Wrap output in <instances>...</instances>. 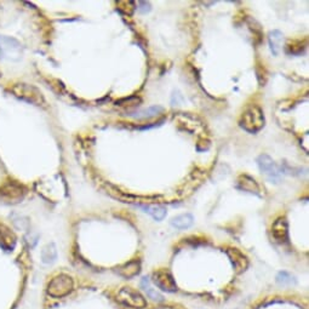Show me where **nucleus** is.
<instances>
[{
    "label": "nucleus",
    "instance_id": "6",
    "mask_svg": "<svg viewBox=\"0 0 309 309\" xmlns=\"http://www.w3.org/2000/svg\"><path fill=\"white\" fill-rule=\"evenodd\" d=\"M117 299L120 303L133 308H145L147 304L145 297L139 291L131 289V287H123L118 292Z\"/></svg>",
    "mask_w": 309,
    "mask_h": 309
},
{
    "label": "nucleus",
    "instance_id": "14",
    "mask_svg": "<svg viewBox=\"0 0 309 309\" xmlns=\"http://www.w3.org/2000/svg\"><path fill=\"white\" fill-rule=\"evenodd\" d=\"M164 112V108L161 106H152L148 107L146 109H141V111L130 113L128 117L135 118V119H151L157 117V115L161 114Z\"/></svg>",
    "mask_w": 309,
    "mask_h": 309
},
{
    "label": "nucleus",
    "instance_id": "2",
    "mask_svg": "<svg viewBox=\"0 0 309 309\" xmlns=\"http://www.w3.org/2000/svg\"><path fill=\"white\" fill-rule=\"evenodd\" d=\"M10 93L17 97L18 100L30 103L34 106H42L45 103V99L42 93L34 85L26 84V82H17L9 87Z\"/></svg>",
    "mask_w": 309,
    "mask_h": 309
},
{
    "label": "nucleus",
    "instance_id": "10",
    "mask_svg": "<svg viewBox=\"0 0 309 309\" xmlns=\"http://www.w3.org/2000/svg\"><path fill=\"white\" fill-rule=\"evenodd\" d=\"M227 253L237 273H241V272L245 271L247 266H249V261H247L246 256L241 251L238 249H229Z\"/></svg>",
    "mask_w": 309,
    "mask_h": 309
},
{
    "label": "nucleus",
    "instance_id": "12",
    "mask_svg": "<svg viewBox=\"0 0 309 309\" xmlns=\"http://www.w3.org/2000/svg\"><path fill=\"white\" fill-rule=\"evenodd\" d=\"M238 188H240L241 191L251 193V194H259V186L256 182L255 179L249 175H240L238 179Z\"/></svg>",
    "mask_w": 309,
    "mask_h": 309
},
{
    "label": "nucleus",
    "instance_id": "1",
    "mask_svg": "<svg viewBox=\"0 0 309 309\" xmlns=\"http://www.w3.org/2000/svg\"><path fill=\"white\" fill-rule=\"evenodd\" d=\"M266 119L263 111L258 106L251 105L243 112L239 119V125L241 128L249 134H257L264 126Z\"/></svg>",
    "mask_w": 309,
    "mask_h": 309
},
{
    "label": "nucleus",
    "instance_id": "20",
    "mask_svg": "<svg viewBox=\"0 0 309 309\" xmlns=\"http://www.w3.org/2000/svg\"><path fill=\"white\" fill-rule=\"evenodd\" d=\"M141 103V100L139 99V97L136 96H133V97H128V99H123L120 101H118L117 102V106H120V107H136L139 106Z\"/></svg>",
    "mask_w": 309,
    "mask_h": 309
},
{
    "label": "nucleus",
    "instance_id": "13",
    "mask_svg": "<svg viewBox=\"0 0 309 309\" xmlns=\"http://www.w3.org/2000/svg\"><path fill=\"white\" fill-rule=\"evenodd\" d=\"M136 206L140 207L145 213L152 216L155 221H163L166 217V209L161 205H136Z\"/></svg>",
    "mask_w": 309,
    "mask_h": 309
},
{
    "label": "nucleus",
    "instance_id": "7",
    "mask_svg": "<svg viewBox=\"0 0 309 309\" xmlns=\"http://www.w3.org/2000/svg\"><path fill=\"white\" fill-rule=\"evenodd\" d=\"M153 283L157 285L159 289L166 292H175L177 291L176 281L170 272L160 269V271L154 272L153 274Z\"/></svg>",
    "mask_w": 309,
    "mask_h": 309
},
{
    "label": "nucleus",
    "instance_id": "5",
    "mask_svg": "<svg viewBox=\"0 0 309 309\" xmlns=\"http://www.w3.org/2000/svg\"><path fill=\"white\" fill-rule=\"evenodd\" d=\"M257 165L263 175L272 183H279L283 179V171L275 164V161L268 154H261L257 158Z\"/></svg>",
    "mask_w": 309,
    "mask_h": 309
},
{
    "label": "nucleus",
    "instance_id": "18",
    "mask_svg": "<svg viewBox=\"0 0 309 309\" xmlns=\"http://www.w3.org/2000/svg\"><path fill=\"white\" fill-rule=\"evenodd\" d=\"M141 285H142L143 290L147 292V296H148L149 298H152L153 301H158V302H163L164 297L161 293H159L158 291H155L153 287L149 285V281L147 280V278H143L142 283H141Z\"/></svg>",
    "mask_w": 309,
    "mask_h": 309
},
{
    "label": "nucleus",
    "instance_id": "15",
    "mask_svg": "<svg viewBox=\"0 0 309 309\" xmlns=\"http://www.w3.org/2000/svg\"><path fill=\"white\" fill-rule=\"evenodd\" d=\"M194 223V217L192 213H182L171 219V226L177 229H188Z\"/></svg>",
    "mask_w": 309,
    "mask_h": 309
},
{
    "label": "nucleus",
    "instance_id": "3",
    "mask_svg": "<svg viewBox=\"0 0 309 309\" xmlns=\"http://www.w3.org/2000/svg\"><path fill=\"white\" fill-rule=\"evenodd\" d=\"M27 194V189L15 180H8L0 185V203L15 205L21 203Z\"/></svg>",
    "mask_w": 309,
    "mask_h": 309
},
{
    "label": "nucleus",
    "instance_id": "11",
    "mask_svg": "<svg viewBox=\"0 0 309 309\" xmlns=\"http://www.w3.org/2000/svg\"><path fill=\"white\" fill-rule=\"evenodd\" d=\"M140 271H141V262L139 259H134V261L125 263V264L117 268V273L120 275V277L125 278V279H130V278L136 277V275L140 273Z\"/></svg>",
    "mask_w": 309,
    "mask_h": 309
},
{
    "label": "nucleus",
    "instance_id": "21",
    "mask_svg": "<svg viewBox=\"0 0 309 309\" xmlns=\"http://www.w3.org/2000/svg\"><path fill=\"white\" fill-rule=\"evenodd\" d=\"M139 10L142 12V14H147L152 10L151 8V3L148 2H139Z\"/></svg>",
    "mask_w": 309,
    "mask_h": 309
},
{
    "label": "nucleus",
    "instance_id": "9",
    "mask_svg": "<svg viewBox=\"0 0 309 309\" xmlns=\"http://www.w3.org/2000/svg\"><path fill=\"white\" fill-rule=\"evenodd\" d=\"M272 234L275 238V240L279 243H284L289 238V226L285 217H280L272 226Z\"/></svg>",
    "mask_w": 309,
    "mask_h": 309
},
{
    "label": "nucleus",
    "instance_id": "8",
    "mask_svg": "<svg viewBox=\"0 0 309 309\" xmlns=\"http://www.w3.org/2000/svg\"><path fill=\"white\" fill-rule=\"evenodd\" d=\"M0 246L6 251H12L16 246V235L10 228L0 223Z\"/></svg>",
    "mask_w": 309,
    "mask_h": 309
},
{
    "label": "nucleus",
    "instance_id": "19",
    "mask_svg": "<svg viewBox=\"0 0 309 309\" xmlns=\"http://www.w3.org/2000/svg\"><path fill=\"white\" fill-rule=\"evenodd\" d=\"M277 281L280 285H295L296 278L291 273H289V272H280L277 275Z\"/></svg>",
    "mask_w": 309,
    "mask_h": 309
},
{
    "label": "nucleus",
    "instance_id": "4",
    "mask_svg": "<svg viewBox=\"0 0 309 309\" xmlns=\"http://www.w3.org/2000/svg\"><path fill=\"white\" fill-rule=\"evenodd\" d=\"M73 286H74V283L69 275L59 274L54 277L48 284V293L53 297L61 298L69 295V292H72Z\"/></svg>",
    "mask_w": 309,
    "mask_h": 309
},
{
    "label": "nucleus",
    "instance_id": "17",
    "mask_svg": "<svg viewBox=\"0 0 309 309\" xmlns=\"http://www.w3.org/2000/svg\"><path fill=\"white\" fill-rule=\"evenodd\" d=\"M41 261L42 263H45V264H51V263H54L57 259V247L55 245L54 243H49L42 247L41 253Z\"/></svg>",
    "mask_w": 309,
    "mask_h": 309
},
{
    "label": "nucleus",
    "instance_id": "16",
    "mask_svg": "<svg viewBox=\"0 0 309 309\" xmlns=\"http://www.w3.org/2000/svg\"><path fill=\"white\" fill-rule=\"evenodd\" d=\"M269 47H271V51L273 53L274 56L279 54L281 47H283L284 35L280 30H272L268 35Z\"/></svg>",
    "mask_w": 309,
    "mask_h": 309
}]
</instances>
